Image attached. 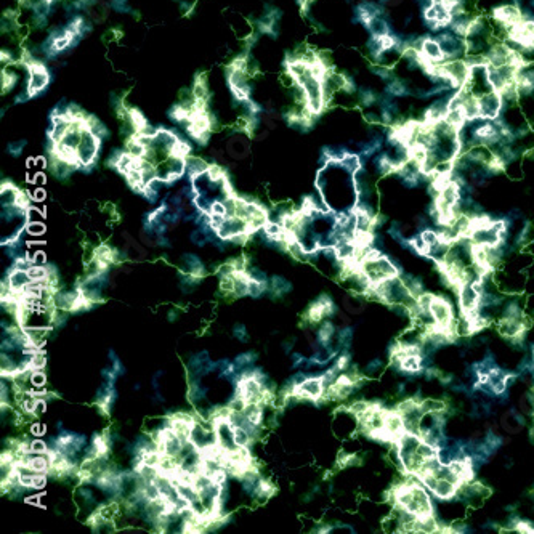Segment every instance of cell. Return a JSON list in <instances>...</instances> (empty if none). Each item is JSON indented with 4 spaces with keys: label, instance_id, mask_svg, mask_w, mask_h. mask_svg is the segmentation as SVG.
I'll return each mask as SVG.
<instances>
[{
    "label": "cell",
    "instance_id": "obj_1",
    "mask_svg": "<svg viewBox=\"0 0 534 534\" xmlns=\"http://www.w3.org/2000/svg\"><path fill=\"white\" fill-rule=\"evenodd\" d=\"M436 40L439 42V45H441L446 60H459V58H465L467 56L465 37L456 35L454 32L448 29L443 32H438Z\"/></svg>",
    "mask_w": 534,
    "mask_h": 534
},
{
    "label": "cell",
    "instance_id": "obj_2",
    "mask_svg": "<svg viewBox=\"0 0 534 534\" xmlns=\"http://www.w3.org/2000/svg\"><path fill=\"white\" fill-rule=\"evenodd\" d=\"M480 116L486 119H498L504 111V100L498 90H491L478 98Z\"/></svg>",
    "mask_w": 534,
    "mask_h": 534
},
{
    "label": "cell",
    "instance_id": "obj_3",
    "mask_svg": "<svg viewBox=\"0 0 534 534\" xmlns=\"http://www.w3.org/2000/svg\"><path fill=\"white\" fill-rule=\"evenodd\" d=\"M493 18H494V23H498V24L509 29V27L518 24L524 18V15L518 5L505 4V5H499V7L493 8Z\"/></svg>",
    "mask_w": 534,
    "mask_h": 534
},
{
    "label": "cell",
    "instance_id": "obj_4",
    "mask_svg": "<svg viewBox=\"0 0 534 534\" xmlns=\"http://www.w3.org/2000/svg\"><path fill=\"white\" fill-rule=\"evenodd\" d=\"M419 53H420V56H422V60H425L428 63H433V64H439V63L446 61V56H444L441 45H439V42L436 40V37H432V35H422V39H420V43H419Z\"/></svg>",
    "mask_w": 534,
    "mask_h": 534
},
{
    "label": "cell",
    "instance_id": "obj_5",
    "mask_svg": "<svg viewBox=\"0 0 534 534\" xmlns=\"http://www.w3.org/2000/svg\"><path fill=\"white\" fill-rule=\"evenodd\" d=\"M324 385H323V380L320 376H313V377H306L300 385H298L297 388H294L292 391L295 393V395L298 398H303V399H313V401H318L323 395H324Z\"/></svg>",
    "mask_w": 534,
    "mask_h": 534
},
{
    "label": "cell",
    "instance_id": "obj_6",
    "mask_svg": "<svg viewBox=\"0 0 534 534\" xmlns=\"http://www.w3.org/2000/svg\"><path fill=\"white\" fill-rule=\"evenodd\" d=\"M385 95L391 97V98H405V97H411L412 95V90L406 85V82L403 79H398L395 77L393 80L387 82L385 85Z\"/></svg>",
    "mask_w": 534,
    "mask_h": 534
},
{
    "label": "cell",
    "instance_id": "obj_7",
    "mask_svg": "<svg viewBox=\"0 0 534 534\" xmlns=\"http://www.w3.org/2000/svg\"><path fill=\"white\" fill-rule=\"evenodd\" d=\"M532 234H534L532 223L529 220H524L523 228L517 233V236H515V239H513V249L518 250L524 246H528L532 239Z\"/></svg>",
    "mask_w": 534,
    "mask_h": 534
},
{
    "label": "cell",
    "instance_id": "obj_8",
    "mask_svg": "<svg viewBox=\"0 0 534 534\" xmlns=\"http://www.w3.org/2000/svg\"><path fill=\"white\" fill-rule=\"evenodd\" d=\"M270 289L271 292H273L276 297H283L286 294H289L290 290H292V284L289 283V281L283 276H273L270 279Z\"/></svg>",
    "mask_w": 534,
    "mask_h": 534
},
{
    "label": "cell",
    "instance_id": "obj_9",
    "mask_svg": "<svg viewBox=\"0 0 534 534\" xmlns=\"http://www.w3.org/2000/svg\"><path fill=\"white\" fill-rule=\"evenodd\" d=\"M340 165L345 168V170L346 172H348V173H351V175H354L356 172H358L360 170V168L363 167V162H361V156L360 154H356V153H346L342 159H340Z\"/></svg>",
    "mask_w": 534,
    "mask_h": 534
},
{
    "label": "cell",
    "instance_id": "obj_10",
    "mask_svg": "<svg viewBox=\"0 0 534 534\" xmlns=\"http://www.w3.org/2000/svg\"><path fill=\"white\" fill-rule=\"evenodd\" d=\"M379 93L372 88H360L358 90V101L363 108H372L374 105H377L379 101Z\"/></svg>",
    "mask_w": 534,
    "mask_h": 534
},
{
    "label": "cell",
    "instance_id": "obj_11",
    "mask_svg": "<svg viewBox=\"0 0 534 534\" xmlns=\"http://www.w3.org/2000/svg\"><path fill=\"white\" fill-rule=\"evenodd\" d=\"M257 358H258V354H257L254 350L239 353V354L236 356V360H234V366H236V369H238V372H239L241 369H244V368H247V366H252V364L257 361Z\"/></svg>",
    "mask_w": 534,
    "mask_h": 534
},
{
    "label": "cell",
    "instance_id": "obj_12",
    "mask_svg": "<svg viewBox=\"0 0 534 534\" xmlns=\"http://www.w3.org/2000/svg\"><path fill=\"white\" fill-rule=\"evenodd\" d=\"M369 69H371V72L374 74V76L380 77L382 80H385V82H390V80H393V79L396 77L395 74H393V71H391V66H385V64H376V63H372L371 66H369Z\"/></svg>",
    "mask_w": 534,
    "mask_h": 534
},
{
    "label": "cell",
    "instance_id": "obj_13",
    "mask_svg": "<svg viewBox=\"0 0 534 534\" xmlns=\"http://www.w3.org/2000/svg\"><path fill=\"white\" fill-rule=\"evenodd\" d=\"M387 233H388V236H390L393 241L398 242V244H401V242L406 239V238H405V228H403V225H401L399 221H391V223L388 225Z\"/></svg>",
    "mask_w": 534,
    "mask_h": 534
},
{
    "label": "cell",
    "instance_id": "obj_14",
    "mask_svg": "<svg viewBox=\"0 0 534 534\" xmlns=\"http://www.w3.org/2000/svg\"><path fill=\"white\" fill-rule=\"evenodd\" d=\"M233 430H234V443H236L238 446L249 448L252 444V441H254V439L250 438V435L242 427H233Z\"/></svg>",
    "mask_w": 534,
    "mask_h": 534
},
{
    "label": "cell",
    "instance_id": "obj_15",
    "mask_svg": "<svg viewBox=\"0 0 534 534\" xmlns=\"http://www.w3.org/2000/svg\"><path fill=\"white\" fill-rule=\"evenodd\" d=\"M383 369H385V364H383V361L380 358H376L372 360L366 364V368H364V376H369V377H374L377 376V374H380Z\"/></svg>",
    "mask_w": 534,
    "mask_h": 534
},
{
    "label": "cell",
    "instance_id": "obj_16",
    "mask_svg": "<svg viewBox=\"0 0 534 534\" xmlns=\"http://www.w3.org/2000/svg\"><path fill=\"white\" fill-rule=\"evenodd\" d=\"M420 236H422V239L428 244V247H433L435 244H438L439 241V233L438 230H433V228H425L424 231H420Z\"/></svg>",
    "mask_w": 534,
    "mask_h": 534
},
{
    "label": "cell",
    "instance_id": "obj_17",
    "mask_svg": "<svg viewBox=\"0 0 534 534\" xmlns=\"http://www.w3.org/2000/svg\"><path fill=\"white\" fill-rule=\"evenodd\" d=\"M190 241L193 242L194 246H199V247H204V246L209 242V239H207V234H205V231H204L202 228L193 230V231H191V234H190Z\"/></svg>",
    "mask_w": 534,
    "mask_h": 534
},
{
    "label": "cell",
    "instance_id": "obj_18",
    "mask_svg": "<svg viewBox=\"0 0 534 534\" xmlns=\"http://www.w3.org/2000/svg\"><path fill=\"white\" fill-rule=\"evenodd\" d=\"M49 451H50V444L45 443L43 439H40V438L31 439V453H35V454H47Z\"/></svg>",
    "mask_w": 534,
    "mask_h": 534
},
{
    "label": "cell",
    "instance_id": "obj_19",
    "mask_svg": "<svg viewBox=\"0 0 534 534\" xmlns=\"http://www.w3.org/2000/svg\"><path fill=\"white\" fill-rule=\"evenodd\" d=\"M233 335L236 337V339L242 343H247L249 342V334H247V329L246 326L242 323H238L233 326Z\"/></svg>",
    "mask_w": 534,
    "mask_h": 534
},
{
    "label": "cell",
    "instance_id": "obj_20",
    "mask_svg": "<svg viewBox=\"0 0 534 534\" xmlns=\"http://www.w3.org/2000/svg\"><path fill=\"white\" fill-rule=\"evenodd\" d=\"M26 231L32 234V236H40V234L45 233V225L42 221H27L26 223Z\"/></svg>",
    "mask_w": 534,
    "mask_h": 534
},
{
    "label": "cell",
    "instance_id": "obj_21",
    "mask_svg": "<svg viewBox=\"0 0 534 534\" xmlns=\"http://www.w3.org/2000/svg\"><path fill=\"white\" fill-rule=\"evenodd\" d=\"M515 531L520 532V534H534V523L529 521V520H521L517 523V526H515Z\"/></svg>",
    "mask_w": 534,
    "mask_h": 534
},
{
    "label": "cell",
    "instance_id": "obj_22",
    "mask_svg": "<svg viewBox=\"0 0 534 534\" xmlns=\"http://www.w3.org/2000/svg\"><path fill=\"white\" fill-rule=\"evenodd\" d=\"M306 360L308 358H305V354H302V353H292V354H290V363H292V364H290V368H292V369L302 368V366H305V364H306Z\"/></svg>",
    "mask_w": 534,
    "mask_h": 534
},
{
    "label": "cell",
    "instance_id": "obj_23",
    "mask_svg": "<svg viewBox=\"0 0 534 534\" xmlns=\"http://www.w3.org/2000/svg\"><path fill=\"white\" fill-rule=\"evenodd\" d=\"M47 484V473H35L32 490H42Z\"/></svg>",
    "mask_w": 534,
    "mask_h": 534
},
{
    "label": "cell",
    "instance_id": "obj_24",
    "mask_svg": "<svg viewBox=\"0 0 534 534\" xmlns=\"http://www.w3.org/2000/svg\"><path fill=\"white\" fill-rule=\"evenodd\" d=\"M294 339H290V340H286L284 343H283V350H284V353L286 354H289L290 351H292V348H294Z\"/></svg>",
    "mask_w": 534,
    "mask_h": 534
},
{
    "label": "cell",
    "instance_id": "obj_25",
    "mask_svg": "<svg viewBox=\"0 0 534 534\" xmlns=\"http://www.w3.org/2000/svg\"><path fill=\"white\" fill-rule=\"evenodd\" d=\"M167 318H168V321H176V318H178V312L176 310H170V312H168V315H167Z\"/></svg>",
    "mask_w": 534,
    "mask_h": 534
},
{
    "label": "cell",
    "instance_id": "obj_26",
    "mask_svg": "<svg viewBox=\"0 0 534 534\" xmlns=\"http://www.w3.org/2000/svg\"><path fill=\"white\" fill-rule=\"evenodd\" d=\"M531 353H532V363H534V343L531 345Z\"/></svg>",
    "mask_w": 534,
    "mask_h": 534
},
{
    "label": "cell",
    "instance_id": "obj_27",
    "mask_svg": "<svg viewBox=\"0 0 534 534\" xmlns=\"http://www.w3.org/2000/svg\"><path fill=\"white\" fill-rule=\"evenodd\" d=\"M531 117H532V120H534V109H532V114H531Z\"/></svg>",
    "mask_w": 534,
    "mask_h": 534
}]
</instances>
